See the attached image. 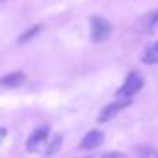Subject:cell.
Listing matches in <instances>:
<instances>
[{
    "instance_id": "6",
    "label": "cell",
    "mask_w": 158,
    "mask_h": 158,
    "mask_svg": "<svg viewBox=\"0 0 158 158\" xmlns=\"http://www.w3.org/2000/svg\"><path fill=\"white\" fill-rule=\"evenodd\" d=\"M102 143H104V134H102L101 130H91V132L86 134L84 139L80 141V149H82V151H93V149H97V147L102 145Z\"/></svg>"
},
{
    "instance_id": "5",
    "label": "cell",
    "mask_w": 158,
    "mask_h": 158,
    "mask_svg": "<svg viewBox=\"0 0 158 158\" xmlns=\"http://www.w3.org/2000/svg\"><path fill=\"white\" fill-rule=\"evenodd\" d=\"M156 28H158V10L145 13V15L139 17L138 23L134 24V30H136V32H152V30H156Z\"/></svg>"
},
{
    "instance_id": "1",
    "label": "cell",
    "mask_w": 158,
    "mask_h": 158,
    "mask_svg": "<svg viewBox=\"0 0 158 158\" xmlns=\"http://www.w3.org/2000/svg\"><path fill=\"white\" fill-rule=\"evenodd\" d=\"M143 84H145V80H143V76L139 73H130L125 78L123 86L117 89V99H130V97H134L143 88Z\"/></svg>"
},
{
    "instance_id": "7",
    "label": "cell",
    "mask_w": 158,
    "mask_h": 158,
    "mask_svg": "<svg viewBox=\"0 0 158 158\" xmlns=\"http://www.w3.org/2000/svg\"><path fill=\"white\" fill-rule=\"evenodd\" d=\"M24 80H26L24 73L17 71V73H10V74H6V76L2 78V86H4V88H19L21 84H24Z\"/></svg>"
},
{
    "instance_id": "9",
    "label": "cell",
    "mask_w": 158,
    "mask_h": 158,
    "mask_svg": "<svg viewBox=\"0 0 158 158\" xmlns=\"http://www.w3.org/2000/svg\"><path fill=\"white\" fill-rule=\"evenodd\" d=\"M60 147H61V136H56V138L50 141V145L47 147L45 152H47V154H54L56 151H60Z\"/></svg>"
},
{
    "instance_id": "4",
    "label": "cell",
    "mask_w": 158,
    "mask_h": 158,
    "mask_svg": "<svg viewBox=\"0 0 158 158\" xmlns=\"http://www.w3.org/2000/svg\"><path fill=\"white\" fill-rule=\"evenodd\" d=\"M127 106H130V99H117L115 102L108 104V106L101 112V115H99V123H106V121L114 119V117H115L121 110H125Z\"/></svg>"
},
{
    "instance_id": "8",
    "label": "cell",
    "mask_w": 158,
    "mask_h": 158,
    "mask_svg": "<svg viewBox=\"0 0 158 158\" xmlns=\"http://www.w3.org/2000/svg\"><path fill=\"white\" fill-rule=\"evenodd\" d=\"M141 61H143L145 65H156V63H158V43H152V45H149V47L145 48Z\"/></svg>"
},
{
    "instance_id": "3",
    "label": "cell",
    "mask_w": 158,
    "mask_h": 158,
    "mask_svg": "<svg viewBox=\"0 0 158 158\" xmlns=\"http://www.w3.org/2000/svg\"><path fill=\"white\" fill-rule=\"evenodd\" d=\"M47 138H48V127H37V128L32 132V136L28 138V141H26V149H28L30 152L39 151V149L47 143Z\"/></svg>"
},
{
    "instance_id": "2",
    "label": "cell",
    "mask_w": 158,
    "mask_h": 158,
    "mask_svg": "<svg viewBox=\"0 0 158 158\" xmlns=\"http://www.w3.org/2000/svg\"><path fill=\"white\" fill-rule=\"evenodd\" d=\"M112 34V24L104 19V17H93L91 19V35H93V41H104L108 39Z\"/></svg>"
},
{
    "instance_id": "10",
    "label": "cell",
    "mask_w": 158,
    "mask_h": 158,
    "mask_svg": "<svg viewBox=\"0 0 158 158\" xmlns=\"http://www.w3.org/2000/svg\"><path fill=\"white\" fill-rule=\"evenodd\" d=\"M39 30H41V26H34L32 30H28L26 34H23V35H21L19 43H26V41H28V39H32V37H34V35H35V34H37Z\"/></svg>"
}]
</instances>
